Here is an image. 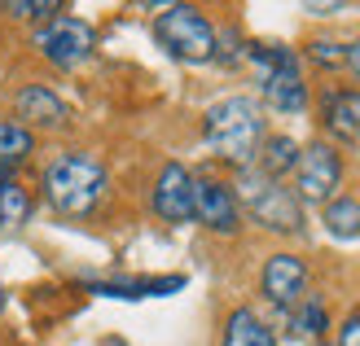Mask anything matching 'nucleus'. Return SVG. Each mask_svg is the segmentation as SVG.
<instances>
[{
    "mask_svg": "<svg viewBox=\"0 0 360 346\" xmlns=\"http://www.w3.org/2000/svg\"><path fill=\"white\" fill-rule=\"evenodd\" d=\"M202 136L215 158L233 162V167H250L268 140L264 132V105L255 97H224L202 114Z\"/></svg>",
    "mask_w": 360,
    "mask_h": 346,
    "instance_id": "obj_1",
    "label": "nucleus"
},
{
    "mask_svg": "<svg viewBox=\"0 0 360 346\" xmlns=\"http://www.w3.org/2000/svg\"><path fill=\"white\" fill-rule=\"evenodd\" d=\"M40 185H44V202L58 215H66V220H84V215H93L101 206L110 180H105V167L93 154H58L44 167Z\"/></svg>",
    "mask_w": 360,
    "mask_h": 346,
    "instance_id": "obj_2",
    "label": "nucleus"
},
{
    "mask_svg": "<svg viewBox=\"0 0 360 346\" xmlns=\"http://www.w3.org/2000/svg\"><path fill=\"white\" fill-rule=\"evenodd\" d=\"M250 66L264 84V101L277 114H303L308 110V84H303L299 58L285 44H259L250 48Z\"/></svg>",
    "mask_w": 360,
    "mask_h": 346,
    "instance_id": "obj_3",
    "label": "nucleus"
},
{
    "mask_svg": "<svg viewBox=\"0 0 360 346\" xmlns=\"http://www.w3.org/2000/svg\"><path fill=\"white\" fill-rule=\"evenodd\" d=\"M154 40L163 44L176 62H189V66H202L215 58V27L202 9L193 5H167L163 13L154 18Z\"/></svg>",
    "mask_w": 360,
    "mask_h": 346,
    "instance_id": "obj_4",
    "label": "nucleus"
},
{
    "mask_svg": "<svg viewBox=\"0 0 360 346\" xmlns=\"http://www.w3.org/2000/svg\"><path fill=\"white\" fill-rule=\"evenodd\" d=\"M238 189H242L238 206H246V215L259 228H268V232H299L303 228V202L281 180H268L259 171H242Z\"/></svg>",
    "mask_w": 360,
    "mask_h": 346,
    "instance_id": "obj_5",
    "label": "nucleus"
},
{
    "mask_svg": "<svg viewBox=\"0 0 360 346\" xmlns=\"http://www.w3.org/2000/svg\"><path fill=\"white\" fill-rule=\"evenodd\" d=\"M35 48H40L44 62L70 70V66H79V62L93 58L97 31L88 27L84 18H66V13H58V18H49V22L35 31Z\"/></svg>",
    "mask_w": 360,
    "mask_h": 346,
    "instance_id": "obj_6",
    "label": "nucleus"
},
{
    "mask_svg": "<svg viewBox=\"0 0 360 346\" xmlns=\"http://www.w3.org/2000/svg\"><path fill=\"white\" fill-rule=\"evenodd\" d=\"M338 180H343V158H338L334 145L326 140H312L308 149H299V162H295V197L299 202H334V189H338Z\"/></svg>",
    "mask_w": 360,
    "mask_h": 346,
    "instance_id": "obj_7",
    "label": "nucleus"
},
{
    "mask_svg": "<svg viewBox=\"0 0 360 346\" xmlns=\"http://www.w3.org/2000/svg\"><path fill=\"white\" fill-rule=\"evenodd\" d=\"M193 220L211 232H238L242 228V206L238 193L220 180H193Z\"/></svg>",
    "mask_w": 360,
    "mask_h": 346,
    "instance_id": "obj_8",
    "label": "nucleus"
},
{
    "mask_svg": "<svg viewBox=\"0 0 360 346\" xmlns=\"http://www.w3.org/2000/svg\"><path fill=\"white\" fill-rule=\"evenodd\" d=\"M259 289L273 307L290 312V307H299L303 294H308V263H303L299 254H273L259 272Z\"/></svg>",
    "mask_w": 360,
    "mask_h": 346,
    "instance_id": "obj_9",
    "label": "nucleus"
},
{
    "mask_svg": "<svg viewBox=\"0 0 360 346\" xmlns=\"http://www.w3.org/2000/svg\"><path fill=\"white\" fill-rule=\"evenodd\" d=\"M154 215L163 224H189L193 220V175L180 162H167L154 180Z\"/></svg>",
    "mask_w": 360,
    "mask_h": 346,
    "instance_id": "obj_10",
    "label": "nucleus"
},
{
    "mask_svg": "<svg viewBox=\"0 0 360 346\" xmlns=\"http://www.w3.org/2000/svg\"><path fill=\"white\" fill-rule=\"evenodd\" d=\"M18 123L27 127V132H35V127H66L70 123V105L53 93V88H44V84H27L22 93H18Z\"/></svg>",
    "mask_w": 360,
    "mask_h": 346,
    "instance_id": "obj_11",
    "label": "nucleus"
},
{
    "mask_svg": "<svg viewBox=\"0 0 360 346\" xmlns=\"http://www.w3.org/2000/svg\"><path fill=\"white\" fill-rule=\"evenodd\" d=\"M321 123L338 140H360V88H334V93H326Z\"/></svg>",
    "mask_w": 360,
    "mask_h": 346,
    "instance_id": "obj_12",
    "label": "nucleus"
},
{
    "mask_svg": "<svg viewBox=\"0 0 360 346\" xmlns=\"http://www.w3.org/2000/svg\"><path fill=\"white\" fill-rule=\"evenodd\" d=\"M224 346H277V338L250 307H238L224 320Z\"/></svg>",
    "mask_w": 360,
    "mask_h": 346,
    "instance_id": "obj_13",
    "label": "nucleus"
},
{
    "mask_svg": "<svg viewBox=\"0 0 360 346\" xmlns=\"http://www.w3.org/2000/svg\"><path fill=\"white\" fill-rule=\"evenodd\" d=\"M255 162H259V175H268V180H281L285 171H295V162H299V145L290 140V136H268L264 145H259V154H255Z\"/></svg>",
    "mask_w": 360,
    "mask_h": 346,
    "instance_id": "obj_14",
    "label": "nucleus"
},
{
    "mask_svg": "<svg viewBox=\"0 0 360 346\" xmlns=\"http://www.w3.org/2000/svg\"><path fill=\"white\" fill-rule=\"evenodd\" d=\"M326 228L338 241H356L360 237V197H334V202H326Z\"/></svg>",
    "mask_w": 360,
    "mask_h": 346,
    "instance_id": "obj_15",
    "label": "nucleus"
},
{
    "mask_svg": "<svg viewBox=\"0 0 360 346\" xmlns=\"http://www.w3.org/2000/svg\"><path fill=\"white\" fill-rule=\"evenodd\" d=\"M31 149H35V132H27L13 119H0V167H18Z\"/></svg>",
    "mask_w": 360,
    "mask_h": 346,
    "instance_id": "obj_16",
    "label": "nucleus"
},
{
    "mask_svg": "<svg viewBox=\"0 0 360 346\" xmlns=\"http://www.w3.org/2000/svg\"><path fill=\"white\" fill-rule=\"evenodd\" d=\"M31 193L18 185V180H9V185H0V228H22L31 220Z\"/></svg>",
    "mask_w": 360,
    "mask_h": 346,
    "instance_id": "obj_17",
    "label": "nucleus"
},
{
    "mask_svg": "<svg viewBox=\"0 0 360 346\" xmlns=\"http://www.w3.org/2000/svg\"><path fill=\"white\" fill-rule=\"evenodd\" d=\"M9 18H58L62 5H53V0H13V5H0Z\"/></svg>",
    "mask_w": 360,
    "mask_h": 346,
    "instance_id": "obj_18",
    "label": "nucleus"
},
{
    "mask_svg": "<svg viewBox=\"0 0 360 346\" xmlns=\"http://www.w3.org/2000/svg\"><path fill=\"white\" fill-rule=\"evenodd\" d=\"M295 324H299V333H312V338H316L321 329H326V312H321V302H303Z\"/></svg>",
    "mask_w": 360,
    "mask_h": 346,
    "instance_id": "obj_19",
    "label": "nucleus"
},
{
    "mask_svg": "<svg viewBox=\"0 0 360 346\" xmlns=\"http://www.w3.org/2000/svg\"><path fill=\"white\" fill-rule=\"evenodd\" d=\"M338 346H360V312L347 316V324L338 329Z\"/></svg>",
    "mask_w": 360,
    "mask_h": 346,
    "instance_id": "obj_20",
    "label": "nucleus"
},
{
    "mask_svg": "<svg viewBox=\"0 0 360 346\" xmlns=\"http://www.w3.org/2000/svg\"><path fill=\"white\" fill-rule=\"evenodd\" d=\"M347 66H352V75H356V84H360V35L347 44Z\"/></svg>",
    "mask_w": 360,
    "mask_h": 346,
    "instance_id": "obj_21",
    "label": "nucleus"
},
{
    "mask_svg": "<svg viewBox=\"0 0 360 346\" xmlns=\"http://www.w3.org/2000/svg\"><path fill=\"white\" fill-rule=\"evenodd\" d=\"M13 180V167H0V185H9Z\"/></svg>",
    "mask_w": 360,
    "mask_h": 346,
    "instance_id": "obj_22",
    "label": "nucleus"
},
{
    "mask_svg": "<svg viewBox=\"0 0 360 346\" xmlns=\"http://www.w3.org/2000/svg\"><path fill=\"white\" fill-rule=\"evenodd\" d=\"M101 346H128L123 338H101Z\"/></svg>",
    "mask_w": 360,
    "mask_h": 346,
    "instance_id": "obj_23",
    "label": "nucleus"
},
{
    "mask_svg": "<svg viewBox=\"0 0 360 346\" xmlns=\"http://www.w3.org/2000/svg\"><path fill=\"white\" fill-rule=\"evenodd\" d=\"M0 307H5V285H0Z\"/></svg>",
    "mask_w": 360,
    "mask_h": 346,
    "instance_id": "obj_24",
    "label": "nucleus"
}]
</instances>
